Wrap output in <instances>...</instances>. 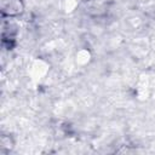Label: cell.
I'll return each instance as SVG.
<instances>
[{
    "label": "cell",
    "instance_id": "cell-1",
    "mask_svg": "<svg viewBox=\"0 0 155 155\" xmlns=\"http://www.w3.org/2000/svg\"><path fill=\"white\" fill-rule=\"evenodd\" d=\"M48 71V64L42 59H36L30 65V79L35 82H39L45 78V75Z\"/></svg>",
    "mask_w": 155,
    "mask_h": 155
},
{
    "label": "cell",
    "instance_id": "cell-3",
    "mask_svg": "<svg viewBox=\"0 0 155 155\" xmlns=\"http://www.w3.org/2000/svg\"><path fill=\"white\" fill-rule=\"evenodd\" d=\"M18 12H21V2L19 0H15L8 5V13L17 15Z\"/></svg>",
    "mask_w": 155,
    "mask_h": 155
},
{
    "label": "cell",
    "instance_id": "cell-2",
    "mask_svg": "<svg viewBox=\"0 0 155 155\" xmlns=\"http://www.w3.org/2000/svg\"><path fill=\"white\" fill-rule=\"evenodd\" d=\"M90 59H91V53H90V51H87L86 48H81V50H79V51L76 52L75 61H76L78 64L85 65V64H87V63L90 62Z\"/></svg>",
    "mask_w": 155,
    "mask_h": 155
}]
</instances>
